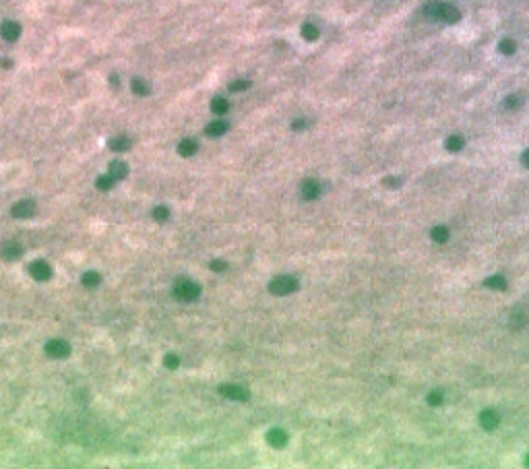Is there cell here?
<instances>
[{
  "mask_svg": "<svg viewBox=\"0 0 529 469\" xmlns=\"http://www.w3.org/2000/svg\"><path fill=\"white\" fill-rule=\"evenodd\" d=\"M424 13H426L428 19L442 21V23H457L461 19V11H459L455 4L438 2V0H430V2L424 6Z\"/></svg>",
  "mask_w": 529,
  "mask_h": 469,
  "instance_id": "cell-1",
  "label": "cell"
},
{
  "mask_svg": "<svg viewBox=\"0 0 529 469\" xmlns=\"http://www.w3.org/2000/svg\"><path fill=\"white\" fill-rule=\"evenodd\" d=\"M172 293H174V298H178V300H182V302H193V300H196L198 296H201V288H198L195 281L180 279V281L174 285Z\"/></svg>",
  "mask_w": 529,
  "mask_h": 469,
  "instance_id": "cell-2",
  "label": "cell"
},
{
  "mask_svg": "<svg viewBox=\"0 0 529 469\" xmlns=\"http://www.w3.org/2000/svg\"><path fill=\"white\" fill-rule=\"evenodd\" d=\"M298 290V281L296 277H290V275H279L269 283V292L275 293V296H288V293H294Z\"/></svg>",
  "mask_w": 529,
  "mask_h": 469,
  "instance_id": "cell-3",
  "label": "cell"
},
{
  "mask_svg": "<svg viewBox=\"0 0 529 469\" xmlns=\"http://www.w3.org/2000/svg\"><path fill=\"white\" fill-rule=\"evenodd\" d=\"M46 353L54 360H62L71 353V345H68L66 341H62V339H52V341L46 343Z\"/></svg>",
  "mask_w": 529,
  "mask_h": 469,
  "instance_id": "cell-4",
  "label": "cell"
},
{
  "mask_svg": "<svg viewBox=\"0 0 529 469\" xmlns=\"http://www.w3.org/2000/svg\"><path fill=\"white\" fill-rule=\"evenodd\" d=\"M219 393L223 397H228V399H234V401H246V399L250 397L248 389L240 387V385H221L219 387Z\"/></svg>",
  "mask_w": 529,
  "mask_h": 469,
  "instance_id": "cell-5",
  "label": "cell"
},
{
  "mask_svg": "<svg viewBox=\"0 0 529 469\" xmlns=\"http://www.w3.org/2000/svg\"><path fill=\"white\" fill-rule=\"evenodd\" d=\"M29 275L33 277L36 281H48L52 277V269L46 260H33L29 265Z\"/></svg>",
  "mask_w": 529,
  "mask_h": 469,
  "instance_id": "cell-6",
  "label": "cell"
},
{
  "mask_svg": "<svg viewBox=\"0 0 529 469\" xmlns=\"http://www.w3.org/2000/svg\"><path fill=\"white\" fill-rule=\"evenodd\" d=\"M33 211H36V203L33 201H19V203H15L13 205V209H11V213H13V217H17V219H23V217H31L33 215Z\"/></svg>",
  "mask_w": 529,
  "mask_h": 469,
  "instance_id": "cell-7",
  "label": "cell"
},
{
  "mask_svg": "<svg viewBox=\"0 0 529 469\" xmlns=\"http://www.w3.org/2000/svg\"><path fill=\"white\" fill-rule=\"evenodd\" d=\"M0 33H2V38L6 41H17L21 36V25L15 21H4L2 27H0Z\"/></svg>",
  "mask_w": 529,
  "mask_h": 469,
  "instance_id": "cell-8",
  "label": "cell"
},
{
  "mask_svg": "<svg viewBox=\"0 0 529 469\" xmlns=\"http://www.w3.org/2000/svg\"><path fill=\"white\" fill-rule=\"evenodd\" d=\"M267 440L271 447H283L288 442V434H285L281 428H273L267 432Z\"/></svg>",
  "mask_w": 529,
  "mask_h": 469,
  "instance_id": "cell-9",
  "label": "cell"
},
{
  "mask_svg": "<svg viewBox=\"0 0 529 469\" xmlns=\"http://www.w3.org/2000/svg\"><path fill=\"white\" fill-rule=\"evenodd\" d=\"M0 254H2V258H6V260H15V258H19L23 254V248H21V244H17V242H8V244L2 246Z\"/></svg>",
  "mask_w": 529,
  "mask_h": 469,
  "instance_id": "cell-10",
  "label": "cell"
},
{
  "mask_svg": "<svg viewBox=\"0 0 529 469\" xmlns=\"http://www.w3.org/2000/svg\"><path fill=\"white\" fill-rule=\"evenodd\" d=\"M320 195V186H318V182L314 180H306L304 184H302V196L308 198V201H312V198H316Z\"/></svg>",
  "mask_w": 529,
  "mask_h": 469,
  "instance_id": "cell-11",
  "label": "cell"
},
{
  "mask_svg": "<svg viewBox=\"0 0 529 469\" xmlns=\"http://www.w3.org/2000/svg\"><path fill=\"white\" fill-rule=\"evenodd\" d=\"M108 172H110V176L114 178V180H122V178H126L128 168H126V163H124V161H112Z\"/></svg>",
  "mask_w": 529,
  "mask_h": 469,
  "instance_id": "cell-12",
  "label": "cell"
},
{
  "mask_svg": "<svg viewBox=\"0 0 529 469\" xmlns=\"http://www.w3.org/2000/svg\"><path fill=\"white\" fill-rule=\"evenodd\" d=\"M108 145H110L112 151H126V149H131V138L124 137V135H120V137L110 138Z\"/></svg>",
  "mask_w": 529,
  "mask_h": 469,
  "instance_id": "cell-13",
  "label": "cell"
},
{
  "mask_svg": "<svg viewBox=\"0 0 529 469\" xmlns=\"http://www.w3.org/2000/svg\"><path fill=\"white\" fill-rule=\"evenodd\" d=\"M225 130H228V122H223V120H215V122L207 124L205 133H207V137H221Z\"/></svg>",
  "mask_w": 529,
  "mask_h": 469,
  "instance_id": "cell-14",
  "label": "cell"
},
{
  "mask_svg": "<svg viewBox=\"0 0 529 469\" xmlns=\"http://www.w3.org/2000/svg\"><path fill=\"white\" fill-rule=\"evenodd\" d=\"M178 153L182 155V157H190V155H195L196 153V141H193V138H184V141H180Z\"/></svg>",
  "mask_w": 529,
  "mask_h": 469,
  "instance_id": "cell-15",
  "label": "cell"
},
{
  "mask_svg": "<svg viewBox=\"0 0 529 469\" xmlns=\"http://www.w3.org/2000/svg\"><path fill=\"white\" fill-rule=\"evenodd\" d=\"M480 424H482L486 430L496 428V426H498V415L494 413V411H484V413L480 415Z\"/></svg>",
  "mask_w": 529,
  "mask_h": 469,
  "instance_id": "cell-16",
  "label": "cell"
},
{
  "mask_svg": "<svg viewBox=\"0 0 529 469\" xmlns=\"http://www.w3.org/2000/svg\"><path fill=\"white\" fill-rule=\"evenodd\" d=\"M230 110V101L225 98H213L211 99V112L213 114H225Z\"/></svg>",
  "mask_w": 529,
  "mask_h": 469,
  "instance_id": "cell-17",
  "label": "cell"
},
{
  "mask_svg": "<svg viewBox=\"0 0 529 469\" xmlns=\"http://www.w3.org/2000/svg\"><path fill=\"white\" fill-rule=\"evenodd\" d=\"M131 87H133L135 95H149V83L143 81V79H133Z\"/></svg>",
  "mask_w": 529,
  "mask_h": 469,
  "instance_id": "cell-18",
  "label": "cell"
},
{
  "mask_svg": "<svg viewBox=\"0 0 529 469\" xmlns=\"http://www.w3.org/2000/svg\"><path fill=\"white\" fill-rule=\"evenodd\" d=\"M302 38L308 39V41H314L318 38V27L316 25H312V23H306L304 27H302Z\"/></svg>",
  "mask_w": 529,
  "mask_h": 469,
  "instance_id": "cell-19",
  "label": "cell"
},
{
  "mask_svg": "<svg viewBox=\"0 0 529 469\" xmlns=\"http://www.w3.org/2000/svg\"><path fill=\"white\" fill-rule=\"evenodd\" d=\"M447 149L449 151H459V149H463V145H465V141L459 135H453V137H449L447 138Z\"/></svg>",
  "mask_w": 529,
  "mask_h": 469,
  "instance_id": "cell-20",
  "label": "cell"
},
{
  "mask_svg": "<svg viewBox=\"0 0 529 469\" xmlns=\"http://www.w3.org/2000/svg\"><path fill=\"white\" fill-rule=\"evenodd\" d=\"M99 281H101V277H99V273H95V271H89V273L83 275V285H85V288H95Z\"/></svg>",
  "mask_w": 529,
  "mask_h": 469,
  "instance_id": "cell-21",
  "label": "cell"
},
{
  "mask_svg": "<svg viewBox=\"0 0 529 469\" xmlns=\"http://www.w3.org/2000/svg\"><path fill=\"white\" fill-rule=\"evenodd\" d=\"M515 48H517V46H515V41H513V39H502V41H500V46H498V50L502 52V54H507V56L513 54Z\"/></svg>",
  "mask_w": 529,
  "mask_h": 469,
  "instance_id": "cell-22",
  "label": "cell"
},
{
  "mask_svg": "<svg viewBox=\"0 0 529 469\" xmlns=\"http://www.w3.org/2000/svg\"><path fill=\"white\" fill-rule=\"evenodd\" d=\"M170 217V211L166 209V207H155L153 209V219L155 221H166Z\"/></svg>",
  "mask_w": 529,
  "mask_h": 469,
  "instance_id": "cell-23",
  "label": "cell"
},
{
  "mask_svg": "<svg viewBox=\"0 0 529 469\" xmlns=\"http://www.w3.org/2000/svg\"><path fill=\"white\" fill-rule=\"evenodd\" d=\"M112 184H114V178L112 176H99L98 178V188L99 190H110Z\"/></svg>",
  "mask_w": 529,
  "mask_h": 469,
  "instance_id": "cell-24",
  "label": "cell"
},
{
  "mask_svg": "<svg viewBox=\"0 0 529 469\" xmlns=\"http://www.w3.org/2000/svg\"><path fill=\"white\" fill-rule=\"evenodd\" d=\"M248 87H250V81H246V79L234 81V83L230 85V91H244V89H248Z\"/></svg>",
  "mask_w": 529,
  "mask_h": 469,
  "instance_id": "cell-25",
  "label": "cell"
},
{
  "mask_svg": "<svg viewBox=\"0 0 529 469\" xmlns=\"http://www.w3.org/2000/svg\"><path fill=\"white\" fill-rule=\"evenodd\" d=\"M432 238H434L436 242H445V240L449 238V232H447V228H436L434 232H432Z\"/></svg>",
  "mask_w": 529,
  "mask_h": 469,
  "instance_id": "cell-26",
  "label": "cell"
},
{
  "mask_svg": "<svg viewBox=\"0 0 529 469\" xmlns=\"http://www.w3.org/2000/svg\"><path fill=\"white\" fill-rule=\"evenodd\" d=\"M505 106L507 108H519V106H521V98H519V95H509L507 101H505Z\"/></svg>",
  "mask_w": 529,
  "mask_h": 469,
  "instance_id": "cell-27",
  "label": "cell"
},
{
  "mask_svg": "<svg viewBox=\"0 0 529 469\" xmlns=\"http://www.w3.org/2000/svg\"><path fill=\"white\" fill-rule=\"evenodd\" d=\"M166 366L168 368H176L178 366V355H166Z\"/></svg>",
  "mask_w": 529,
  "mask_h": 469,
  "instance_id": "cell-28",
  "label": "cell"
},
{
  "mask_svg": "<svg viewBox=\"0 0 529 469\" xmlns=\"http://www.w3.org/2000/svg\"><path fill=\"white\" fill-rule=\"evenodd\" d=\"M225 267H228V265H225L223 260H219V258H217V260H213V263H211V269H213V271H223Z\"/></svg>",
  "mask_w": 529,
  "mask_h": 469,
  "instance_id": "cell-29",
  "label": "cell"
},
{
  "mask_svg": "<svg viewBox=\"0 0 529 469\" xmlns=\"http://www.w3.org/2000/svg\"><path fill=\"white\" fill-rule=\"evenodd\" d=\"M488 285H492V288H505V281H502V277L498 275L496 279H490V281H488Z\"/></svg>",
  "mask_w": 529,
  "mask_h": 469,
  "instance_id": "cell-30",
  "label": "cell"
},
{
  "mask_svg": "<svg viewBox=\"0 0 529 469\" xmlns=\"http://www.w3.org/2000/svg\"><path fill=\"white\" fill-rule=\"evenodd\" d=\"M306 124H308V122H306V120H302V118H300V120H294V124H292V128H294V130H302V128H304Z\"/></svg>",
  "mask_w": 529,
  "mask_h": 469,
  "instance_id": "cell-31",
  "label": "cell"
},
{
  "mask_svg": "<svg viewBox=\"0 0 529 469\" xmlns=\"http://www.w3.org/2000/svg\"><path fill=\"white\" fill-rule=\"evenodd\" d=\"M523 163H525V166L529 168V149H527V151L523 153Z\"/></svg>",
  "mask_w": 529,
  "mask_h": 469,
  "instance_id": "cell-32",
  "label": "cell"
},
{
  "mask_svg": "<svg viewBox=\"0 0 529 469\" xmlns=\"http://www.w3.org/2000/svg\"><path fill=\"white\" fill-rule=\"evenodd\" d=\"M0 64H2L4 68H8V66H11V60H0Z\"/></svg>",
  "mask_w": 529,
  "mask_h": 469,
  "instance_id": "cell-33",
  "label": "cell"
}]
</instances>
